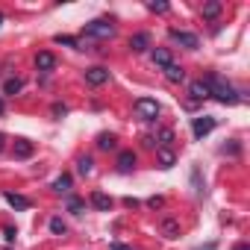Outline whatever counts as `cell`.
Returning a JSON list of instances; mask_svg holds the SVG:
<instances>
[{
	"mask_svg": "<svg viewBox=\"0 0 250 250\" xmlns=\"http://www.w3.org/2000/svg\"><path fill=\"white\" fill-rule=\"evenodd\" d=\"M115 145H118V139H115L112 133H100V136H97V147H100V150H115Z\"/></svg>",
	"mask_w": 250,
	"mask_h": 250,
	"instance_id": "18",
	"label": "cell"
},
{
	"mask_svg": "<svg viewBox=\"0 0 250 250\" xmlns=\"http://www.w3.org/2000/svg\"><path fill=\"white\" fill-rule=\"evenodd\" d=\"M171 39H174L177 44L188 47V50H197V47H200V39H197L194 33H186V30H171Z\"/></svg>",
	"mask_w": 250,
	"mask_h": 250,
	"instance_id": "5",
	"label": "cell"
},
{
	"mask_svg": "<svg viewBox=\"0 0 250 250\" xmlns=\"http://www.w3.org/2000/svg\"><path fill=\"white\" fill-rule=\"evenodd\" d=\"M65 112H68V106H65V103H56V106H53V115H56V118H62Z\"/></svg>",
	"mask_w": 250,
	"mask_h": 250,
	"instance_id": "30",
	"label": "cell"
},
{
	"mask_svg": "<svg viewBox=\"0 0 250 250\" xmlns=\"http://www.w3.org/2000/svg\"><path fill=\"white\" fill-rule=\"evenodd\" d=\"M159 227H162V235H165V238H177V235H180V221H177V218H162Z\"/></svg>",
	"mask_w": 250,
	"mask_h": 250,
	"instance_id": "12",
	"label": "cell"
},
{
	"mask_svg": "<svg viewBox=\"0 0 250 250\" xmlns=\"http://www.w3.org/2000/svg\"><path fill=\"white\" fill-rule=\"evenodd\" d=\"M147 206H150V209H162V206H165V197H150Z\"/></svg>",
	"mask_w": 250,
	"mask_h": 250,
	"instance_id": "26",
	"label": "cell"
},
{
	"mask_svg": "<svg viewBox=\"0 0 250 250\" xmlns=\"http://www.w3.org/2000/svg\"><path fill=\"white\" fill-rule=\"evenodd\" d=\"M235 250H250V244H244V241H241V244H235Z\"/></svg>",
	"mask_w": 250,
	"mask_h": 250,
	"instance_id": "33",
	"label": "cell"
},
{
	"mask_svg": "<svg viewBox=\"0 0 250 250\" xmlns=\"http://www.w3.org/2000/svg\"><path fill=\"white\" fill-rule=\"evenodd\" d=\"M21 88H24V83H21L18 77H15V80H6V85H3V94H18Z\"/></svg>",
	"mask_w": 250,
	"mask_h": 250,
	"instance_id": "22",
	"label": "cell"
},
{
	"mask_svg": "<svg viewBox=\"0 0 250 250\" xmlns=\"http://www.w3.org/2000/svg\"><path fill=\"white\" fill-rule=\"evenodd\" d=\"M85 36H94V39H112L115 36V27L109 21H91L85 24Z\"/></svg>",
	"mask_w": 250,
	"mask_h": 250,
	"instance_id": "3",
	"label": "cell"
},
{
	"mask_svg": "<svg viewBox=\"0 0 250 250\" xmlns=\"http://www.w3.org/2000/svg\"><path fill=\"white\" fill-rule=\"evenodd\" d=\"M221 9H224V6L218 3V0H209V3H203V9H200V12H203V18H206V21H215V18L221 15Z\"/></svg>",
	"mask_w": 250,
	"mask_h": 250,
	"instance_id": "16",
	"label": "cell"
},
{
	"mask_svg": "<svg viewBox=\"0 0 250 250\" xmlns=\"http://www.w3.org/2000/svg\"><path fill=\"white\" fill-rule=\"evenodd\" d=\"M33 142H27V139H18L15 142V159H30L33 156Z\"/></svg>",
	"mask_w": 250,
	"mask_h": 250,
	"instance_id": "14",
	"label": "cell"
},
{
	"mask_svg": "<svg viewBox=\"0 0 250 250\" xmlns=\"http://www.w3.org/2000/svg\"><path fill=\"white\" fill-rule=\"evenodd\" d=\"M212 130H215V118H209V115L191 121V133H194V139H203V136H209Z\"/></svg>",
	"mask_w": 250,
	"mask_h": 250,
	"instance_id": "4",
	"label": "cell"
},
{
	"mask_svg": "<svg viewBox=\"0 0 250 250\" xmlns=\"http://www.w3.org/2000/svg\"><path fill=\"white\" fill-rule=\"evenodd\" d=\"M0 112H3V100H0Z\"/></svg>",
	"mask_w": 250,
	"mask_h": 250,
	"instance_id": "37",
	"label": "cell"
},
{
	"mask_svg": "<svg viewBox=\"0 0 250 250\" xmlns=\"http://www.w3.org/2000/svg\"><path fill=\"white\" fill-rule=\"evenodd\" d=\"M36 68H39V71H53V68H56V56L47 53V50H42V53L36 56Z\"/></svg>",
	"mask_w": 250,
	"mask_h": 250,
	"instance_id": "10",
	"label": "cell"
},
{
	"mask_svg": "<svg viewBox=\"0 0 250 250\" xmlns=\"http://www.w3.org/2000/svg\"><path fill=\"white\" fill-rule=\"evenodd\" d=\"M56 44H65V47H74V50H80V42H77L74 36H56Z\"/></svg>",
	"mask_w": 250,
	"mask_h": 250,
	"instance_id": "23",
	"label": "cell"
},
{
	"mask_svg": "<svg viewBox=\"0 0 250 250\" xmlns=\"http://www.w3.org/2000/svg\"><path fill=\"white\" fill-rule=\"evenodd\" d=\"M83 209H85V203H83L80 197H71V200H68V212H74V215H80Z\"/></svg>",
	"mask_w": 250,
	"mask_h": 250,
	"instance_id": "25",
	"label": "cell"
},
{
	"mask_svg": "<svg viewBox=\"0 0 250 250\" xmlns=\"http://www.w3.org/2000/svg\"><path fill=\"white\" fill-rule=\"evenodd\" d=\"M109 250H133V247H127V244H121V241H112V244H109Z\"/></svg>",
	"mask_w": 250,
	"mask_h": 250,
	"instance_id": "31",
	"label": "cell"
},
{
	"mask_svg": "<svg viewBox=\"0 0 250 250\" xmlns=\"http://www.w3.org/2000/svg\"><path fill=\"white\" fill-rule=\"evenodd\" d=\"M188 94H191V100H206V97H209V88H206L203 80H194V83L188 85Z\"/></svg>",
	"mask_w": 250,
	"mask_h": 250,
	"instance_id": "13",
	"label": "cell"
},
{
	"mask_svg": "<svg viewBox=\"0 0 250 250\" xmlns=\"http://www.w3.org/2000/svg\"><path fill=\"white\" fill-rule=\"evenodd\" d=\"M133 168H136V153L133 150H121L118 153V171L121 174H130Z\"/></svg>",
	"mask_w": 250,
	"mask_h": 250,
	"instance_id": "7",
	"label": "cell"
},
{
	"mask_svg": "<svg viewBox=\"0 0 250 250\" xmlns=\"http://www.w3.org/2000/svg\"><path fill=\"white\" fill-rule=\"evenodd\" d=\"M171 142H174V133H171V130H162V133H159V147H165V150H168V147H171Z\"/></svg>",
	"mask_w": 250,
	"mask_h": 250,
	"instance_id": "24",
	"label": "cell"
},
{
	"mask_svg": "<svg viewBox=\"0 0 250 250\" xmlns=\"http://www.w3.org/2000/svg\"><path fill=\"white\" fill-rule=\"evenodd\" d=\"M15 235H18V229H12V227H6V229H3V238H6L9 244L15 241Z\"/></svg>",
	"mask_w": 250,
	"mask_h": 250,
	"instance_id": "29",
	"label": "cell"
},
{
	"mask_svg": "<svg viewBox=\"0 0 250 250\" xmlns=\"http://www.w3.org/2000/svg\"><path fill=\"white\" fill-rule=\"evenodd\" d=\"M3 142H6V136H3V133H0V150H3Z\"/></svg>",
	"mask_w": 250,
	"mask_h": 250,
	"instance_id": "35",
	"label": "cell"
},
{
	"mask_svg": "<svg viewBox=\"0 0 250 250\" xmlns=\"http://www.w3.org/2000/svg\"><path fill=\"white\" fill-rule=\"evenodd\" d=\"M150 12H168V3H147Z\"/></svg>",
	"mask_w": 250,
	"mask_h": 250,
	"instance_id": "28",
	"label": "cell"
},
{
	"mask_svg": "<svg viewBox=\"0 0 250 250\" xmlns=\"http://www.w3.org/2000/svg\"><path fill=\"white\" fill-rule=\"evenodd\" d=\"M124 206H127V209H136V206H139V200H136V197H127V200H124Z\"/></svg>",
	"mask_w": 250,
	"mask_h": 250,
	"instance_id": "32",
	"label": "cell"
},
{
	"mask_svg": "<svg viewBox=\"0 0 250 250\" xmlns=\"http://www.w3.org/2000/svg\"><path fill=\"white\" fill-rule=\"evenodd\" d=\"M153 62H156L159 68L171 65V62H174V59H171V50H168V47H156V50H153Z\"/></svg>",
	"mask_w": 250,
	"mask_h": 250,
	"instance_id": "17",
	"label": "cell"
},
{
	"mask_svg": "<svg viewBox=\"0 0 250 250\" xmlns=\"http://www.w3.org/2000/svg\"><path fill=\"white\" fill-rule=\"evenodd\" d=\"M85 83L88 85H103V83H109V71L100 68V65H94V68L85 71Z\"/></svg>",
	"mask_w": 250,
	"mask_h": 250,
	"instance_id": "6",
	"label": "cell"
},
{
	"mask_svg": "<svg viewBox=\"0 0 250 250\" xmlns=\"http://www.w3.org/2000/svg\"><path fill=\"white\" fill-rule=\"evenodd\" d=\"M197 250H215V244H206V247H197Z\"/></svg>",
	"mask_w": 250,
	"mask_h": 250,
	"instance_id": "34",
	"label": "cell"
},
{
	"mask_svg": "<svg viewBox=\"0 0 250 250\" xmlns=\"http://www.w3.org/2000/svg\"><path fill=\"white\" fill-rule=\"evenodd\" d=\"M159 112H162V106H159L153 97H139V100H136V115H139L142 121H156Z\"/></svg>",
	"mask_w": 250,
	"mask_h": 250,
	"instance_id": "2",
	"label": "cell"
},
{
	"mask_svg": "<svg viewBox=\"0 0 250 250\" xmlns=\"http://www.w3.org/2000/svg\"><path fill=\"white\" fill-rule=\"evenodd\" d=\"M50 229H53V232H65V224H62V218H53V221H50Z\"/></svg>",
	"mask_w": 250,
	"mask_h": 250,
	"instance_id": "27",
	"label": "cell"
},
{
	"mask_svg": "<svg viewBox=\"0 0 250 250\" xmlns=\"http://www.w3.org/2000/svg\"><path fill=\"white\" fill-rule=\"evenodd\" d=\"M91 206L100 209V212H109V209H112V197L103 194V191H94V194H91Z\"/></svg>",
	"mask_w": 250,
	"mask_h": 250,
	"instance_id": "15",
	"label": "cell"
},
{
	"mask_svg": "<svg viewBox=\"0 0 250 250\" xmlns=\"http://www.w3.org/2000/svg\"><path fill=\"white\" fill-rule=\"evenodd\" d=\"M130 47H133L136 53H145V50L150 47V33H136V36L130 39Z\"/></svg>",
	"mask_w": 250,
	"mask_h": 250,
	"instance_id": "9",
	"label": "cell"
},
{
	"mask_svg": "<svg viewBox=\"0 0 250 250\" xmlns=\"http://www.w3.org/2000/svg\"><path fill=\"white\" fill-rule=\"evenodd\" d=\"M162 71H165V80H168V83H183V80H186V71H183V68H180L177 62L165 65Z\"/></svg>",
	"mask_w": 250,
	"mask_h": 250,
	"instance_id": "11",
	"label": "cell"
},
{
	"mask_svg": "<svg viewBox=\"0 0 250 250\" xmlns=\"http://www.w3.org/2000/svg\"><path fill=\"white\" fill-rule=\"evenodd\" d=\"M91 171H94V162H91L88 156H80V159H77V174H80V177H88Z\"/></svg>",
	"mask_w": 250,
	"mask_h": 250,
	"instance_id": "19",
	"label": "cell"
},
{
	"mask_svg": "<svg viewBox=\"0 0 250 250\" xmlns=\"http://www.w3.org/2000/svg\"><path fill=\"white\" fill-rule=\"evenodd\" d=\"M50 188H53V191H59V194H62V191H68V188H71V177H68V174H62V177H56Z\"/></svg>",
	"mask_w": 250,
	"mask_h": 250,
	"instance_id": "21",
	"label": "cell"
},
{
	"mask_svg": "<svg viewBox=\"0 0 250 250\" xmlns=\"http://www.w3.org/2000/svg\"><path fill=\"white\" fill-rule=\"evenodd\" d=\"M3 200H6V203H9L12 209H18V212H27V209H30V200H27L24 194H15V191H6V194H3Z\"/></svg>",
	"mask_w": 250,
	"mask_h": 250,
	"instance_id": "8",
	"label": "cell"
},
{
	"mask_svg": "<svg viewBox=\"0 0 250 250\" xmlns=\"http://www.w3.org/2000/svg\"><path fill=\"white\" fill-rule=\"evenodd\" d=\"M0 24H3V12H0Z\"/></svg>",
	"mask_w": 250,
	"mask_h": 250,
	"instance_id": "36",
	"label": "cell"
},
{
	"mask_svg": "<svg viewBox=\"0 0 250 250\" xmlns=\"http://www.w3.org/2000/svg\"><path fill=\"white\" fill-rule=\"evenodd\" d=\"M203 83H206V88H209V97H215V100H221V103H235V100H238L235 88H232L227 80H221L218 74H209Z\"/></svg>",
	"mask_w": 250,
	"mask_h": 250,
	"instance_id": "1",
	"label": "cell"
},
{
	"mask_svg": "<svg viewBox=\"0 0 250 250\" xmlns=\"http://www.w3.org/2000/svg\"><path fill=\"white\" fill-rule=\"evenodd\" d=\"M156 156H159V165H162V168H171V165L177 162V156H174L171 150H165V147H159V150H156Z\"/></svg>",
	"mask_w": 250,
	"mask_h": 250,
	"instance_id": "20",
	"label": "cell"
}]
</instances>
